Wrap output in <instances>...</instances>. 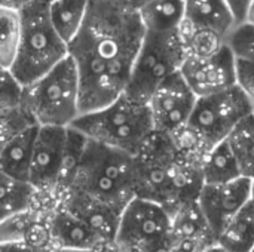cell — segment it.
<instances>
[{"label": "cell", "instance_id": "35", "mask_svg": "<svg viewBox=\"0 0 254 252\" xmlns=\"http://www.w3.org/2000/svg\"><path fill=\"white\" fill-rule=\"evenodd\" d=\"M0 252H51V250H40V248L30 247L24 242H18V244L0 245Z\"/></svg>", "mask_w": 254, "mask_h": 252}, {"label": "cell", "instance_id": "14", "mask_svg": "<svg viewBox=\"0 0 254 252\" xmlns=\"http://www.w3.org/2000/svg\"><path fill=\"white\" fill-rule=\"evenodd\" d=\"M170 252H204L216 244L198 201L179 205L170 212Z\"/></svg>", "mask_w": 254, "mask_h": 252}, {"label": "cell", "instance_id": "29", "mask_svg": "<svg viewBox=\"0 0 254 252\" xmlns=\"http://www.w3.org/2000/svg\"><path fill=\"white\" fill-rule=\"evenodd\" d=\"M39 212L33 208L18 212L0 223V245L25 242L33 224L39 218Z\"/></svg>", "mask_w": 254, "mask_h": 252}, {"label": "cell", "instance_id": "13", "mask_svg": "<svg viewBox=\"0 0 254 252\" xmlns=\"http://www.w3.org/2000/svg\"><path fill=\"white\" fill-rule=\"evenodd\" d=\"M250 201L252 180L246 177L226 184H204L198 196V205L214 238Z\"/></svg>", "mask_w": 254, "mask_h": 252}, {"label": "cell", "instance_id": "12", "mask_svg": "<svg viewBox=\"0 0 254 252\" xmlns=\"http://www.w3.org/2000/svg\"><path fill=\"white\" fill-rule=\"evenodd\" d=\"M67 128L39 126L34 141L28 184L36 193H57L63 171Z\"/></svg>", "mask_w": 254, "mask_h": 252}, {"label": "cell", "instance_id": "8", "mask_svg": "<svg viewBox=\"0 0 254 252\" xmlns=\"http://www.w3.org/2000/svg\"><path fill=\"white\" fill-rule=\"evenodd\" d=\"M170 212L156 202L135 198L121 214L115 247L121 252H170Z\"/></svg>", "mask_w": 254, "mask_h": 252}, {"label": "cell", "instance_id": "19", "mask_svg": "<svg viewBox=\"0 0 254 252\" xmlns=\"http://www.w3.org/2000/svg\"><path fill=\"white\" fill-rule=\"evenodd\" d=\"M146 31L173 33L179 31L185 21V0H150L138 12Z\"/></svg>", "mask_w": 254, "mask_h": 252}, {"label": "cell", "instance_id": "39", "mask_svg": "<svg viewBox=\"0 0 254 252\" xmlns=\"http://www.w3.org/2000/svg\"><path fill=\"white\" fill-rule=\"evenodd\" d=\"M208 252H235V251H228V250H223V248H220L217 244H213L208 250H207Z\"/></svg>", "mask_w": 254, "mask_h": 252}, {"label": "cell", "instance_id": "2", "mask_svg": "<svg viewBox=\"0 0 254 252\" xmlns=\"http://www.w3.org/2000/svg\"><path fill=\"white\" fill-rule=\"evenodd\" d=\"M137 198L159 203L168 212L198 201L204 186L202 165L182 156L170 137L153 132L134 156Z\"/></svg>", "mask_w": 254, "mask_h": 252}, {"label": "cell", "instance_id": "9", "mask_svg": "<svg viewBox=\"0 0 254 252\" xmlns=\"http://www.w3.org/2000/svg\"><path fill=\"white\" fill-rule=\"evenodd\" d=\"M253 113V104L235 85L225 92L198 98L188 126L211 150L226 141L237 125Z\"/></svg>", "mask_w": 254, "mask_h": 252}, {"label": "cell", "instance_id": "6", "mask_svg": "<svg viewBox=\"0 0 254 252\" xmlns=\"http://www.w3.org/2000/svg\"><path fill=\"white\" fill-rule=\"evenodd\" d=\"M21 108L37 126L68 128L80 114L79 77L70 56L22 89Z\"/></svg>", "mask_w": 254, "mask_h": 252}, {"label": "cell", "instance_id": "41", "mask_svg": "<svg viewBox=\"0 0 254 252\" xmlns=\"http://www.w3.org/2000/svg\"><path fill=\"white\" fill-rule=\"evenodd\" d=\"M252 202H254V178L252 180Z\"/></svg>", "mask_w": 254, "mask_h": 252}, {"label": "cell", "instance_id": "45", "mask_svg": "<svg viewBox=\"0 0 254 252\" xmlns=\"http://www.w3.org/2000/svg\"><path fill=\"white\" fill-rule=\"evenodd\" d=\"M253 203H254V202H253Z\"/></svg>", "mask_w": 254, "mask_h": 252}, {"label": "cell", "instance_id": "22", "mask_svg": "<svg viewBox=\"0 0 254 252\" xmlns=\"http://www.w3.org/2000/svg\"><path fill=\"white\" fill-rule=\"evenodd\" d=\"M243 174L226 141L214 146L202 162L204 184H226L241 178Z\"/></svg>", "mask_w": 254, "mask_h": 252}, {"label": "cell", "instance_id": "21", "mask_svg": "<svg viewBox=\"0 0 254 252\" xmlns=\"http://www.w3.org/2000/svg\"><path fill=\"white\" fill-rule=\"evenodd\" d=\"M216 244L228 251L250 252L254 245V203L250 201L217 235Z\"/></svg>", "mask_w": 254, "mask_h": 252}, {"label": "cell", "instance_id": "30", "mask_svg": "<svg viewBox=\"0 0 254 252\" xmlns=\"http://www.w3.org/2000/svg\"><path fill=\"white\" fill-rule=\"evenodd\" d=\"M30 125L34 123L21 107L9 111H0V151L19 131Z\"/></svg>", "mask_w": 254, "mask_h": 252}, {"label": "cell", "instance_id": "28", "mask_svg": "<svg viewBox=\"0 0 254 252\" xmlns=\"http://www.w3.org/2000/svg\"><path fill=\"white\" fill-rule=\"evenodd\" d=\"M225 46L235 61L254 64V25L244 21L235 24L225 37Z\"/></svg>", "mask_w": 254, "mask_h": 252}, {"label": "cell", "instance_id": "27", "mask_svg": "<svg viewBox=\"0 0 254 252\" xmlns=\"http://www.w3.org/2000/svg\"><path fill=\"white\" fill-rule=\"evenodd\" d=\"M86 146V137H83L80 132H77L73 128H67V141H65V151H64V162H63V171L58 186V195L61 196L68 190L71 186V181L74 178V174L77 171L80 157L83 154Z\"/></svg>", "mask_w": 254, "mask_h": 252}, {"label": "cell", "instance_id": "26", "mask_svg": "<svg viewBox=\"0 0 254 252\" xmlns=\"http://www.w3.org/2000/svg\"><path fill=\"white\" fill-rule=\"evenodd\" d=\"M21 40V13L0 6V68L9 70Z\"/></svg>", "mask_w": 254, "mask_h": 252}, {"label": "cell", "instance_id": "16", "mask_svg": "<svg viewBox=\"0 0 254 252\" xmlns=\"http://www.w3.org/2000/svg\"><path fill=\"white\" fill-rule=\"evenodd\" d=\"M52 248H74L98 251L104 244L98 236L74 214L57 205L54 212L48 218Z\"/></svg>", "mask_w": 254, "mask_h": 252}, {"label": "cell", "instance_id": "23", "mask_svg": "<svg viewBox=\"0 0 254 252\" xmlns=\"http://www.w3.org/2000/svg\"><path fill=\"white\" fill-rule=\"evenodd\" d=\"M179 37L186 58H202L216 53L225 46V37L219 33L183 21L179 28Z\"/></svg>", "mask_w": 254, "mask_h": 252}, {"label": "cell", "instance_id": "11", "mask_svg": "<svg viewBox=\"0 0 254 252\" xmlns=\"http://www.w3.org/2000/svg\"><path fill=\"white\" fill-rule=\"evenodd\" d=\"M180 74L196 98L211 97L237 85V61L231 50L223 46L208 56L186 58Z\"/></svg>", "mask_w": 254, "mask_h": 252}, {"label": "cell", "instance_id": "1", "mask_svg": "<svg viewBox=\"0 0 254 252\" xmlns=\"http://www.w3.org/2000/svg\"><path fill=\"white\" fill-rule=\"evenodd\" d=\"M144 34L138 13L106 0H89L83 25L68 43L79 77L80 114L100 110L125 94Z\"/></svg>", "mask_w": 254, "mask_h": 252}, {"label": "cell", "instance_id": "5", "mask_svg": "<svg viewBox=\"0 0 254 252\" xmlns=\"http://www.w3.org/2000/svg\"><path fill=\"white\" fill-rule=\"evenodd\" d=\"M21 40L9 71L25 88L68 56V45L54 30L48 6L33 0L21 12Z\"/></svg>", "mask_w": 254, "mask_h": 252}, {"label": "cell", "instance_id": "34", "mask_svg": "<svg viewBox=\"0 0 254 252\" xmlns=\"http://www.w3.org/2000/svg\"><path fill=\"white\" fill-rule=\"evenodd\" d=\"M107 3H110L112 6L125 10V12H132V13H138L144 4H147L150 0H106Z\"/></svg>", "mask_w": 254, "mask_h": 252}, {"label": "cell", "instance_id": "24", "mask_svg": "<svg viewBox=\"0 0 254 252\" xmlns=\"http://www.w3.org/2000/svg\"><path fill=\"white\" fill-rule=\"evenodd\" d=\"M36 190L0 171V223L6 218L33 208Z\"/></svg>", "mask_w": 254, "mask_h": 252}, {"label": "cell", "instance_id": "38", "mask_svg": "<svg viewBox=\"0 0 254 252\" xmlns=\"http://www.w3.org/2000/svg\"><path fill=\"white\" fill-rule=\"evenodd\" d=\"M246 21L254 25V0H253V3H252V6H250V9H249V13H247Z\"/></svg>", "mask_w": 254, "mask_h": 252}, {"label": "cell", "instance_id": "32", "mask_svg": "<svg viewBox=\"0 0 254 252\" xmlns=\"http://www.w3.org/2000/svg\"><path fill=\"white\" fill-rule=\"evenodd\" d=\"M237 86L246 94L254 107V64L237 61Z\"/></svg>", "mask_w": 254, "mask_h": 252}, {"label": "cell", "instance_id": "33", "mask_svg": "<svg viewBox=\"0 0 254 252\" xmlns=\"http://www.w3.org/2000/svg\"><path fill=\"white\" fill-rule=\"evenodd\" d=\"M225 3L228 4V7L231 9L235 22H244L249 13V9L253 3V0H225Z\"/></svg>", "mask_w": 254, "mask_h": 252}, {"label": "cell", "instance_id": "43", "mask_svg": "<svg viewBox=\"0 0 254 252\" xmlns=\"http://www.w3.org/2000/svg\"><path fill=\"white\" fill-rule=\"evenodd\" d=\"M204 252H208V251H207V250H205V251H204Z\"/></svg>", "mask_w": 254, "mask_h": 252}, {"label": "cell", "instance_id": "20", "mask_svg": "<svg viewBox=\"0 0 254 252\" xmlns=\"http://www.w3.org/2000/svg\"><path fill=\"white\" fill-rule=\"evenodd\" d=\"M88 6L89 0H55L48 6L49 21L67 45L82 28Z\"/></svg>", "mask_w": 254, "mask_h": 252}, {"label": "cell", "instance_id": "3", "mask_svg": "<svg viewBox=\"0 0 254 252\" xmlns=\"http://www.w3.org/2000/svg\"><path fill=\"white\" fill-rule=\"evenodd\" d=\"M67 192L82 193L122 214L137 198L134 156L86 138L83 154Z\"/></svg>", "mask_w": 254, "mask_h": 252}, {"label": "cell", "instance_id": "15", "mask_svg": "<svg viewBox=\"0 0 254 252\" xmlns=\"http://www.w3.org/2000/svg\"><path fill=\"white\" fill-rule=\"evenodd\" d=\"M60 198L58 205L80 218L104 245L115 242L121 212L77 192H65Z\"/></svg>", "mask_w": 254, "mask_h": 252}, {"label": "cell", "instance_id": "7", "mask_svg": "<svg viewBox=\"0 0 254 252\" xmlns=\"http://www.w3.org/2000/svg\"><path fill=\"white\" fill-rule=\"evenodd\" d=\"M186 59L179 31H146L134 62L125 95L147 102L152 94L171 76L177 74Z\"/></svg>", "mask_w": 254, "mask_h": 252}, {"label": "cell", "instance_id": "4", "mask_svg": "<svg viewBox=\"0 0 254 252\" xmlns=\"http://www.w3.org/2000/svg\"><path fill=\"white\" fill-rule=\"evenodd\" d=\"M88 140L135 156L155 132L147 102L121 95L112 104L85 114L68 126Z\"/></svg>", "mask_w": 254, "mask_h": 252}, {"label": "cell", "instance_id": "44", "mask_svg": "<svg viewBox=\"0 0 254 252\" xmlns=\"http://www.w3.org/2000/svg\"><path fill=\"white\" fill-rule=\"evenodd\" d=\"M0 70H3V68H0Z\"/></svg>", "mask_w": 254, "mask_h": 252}, {"label": "cell", "instance_id": "40", "mask_svg": "<svg viewBox=\"0 0 254 252\" xmlns=\"http://www.w3.org/2000/svg\"><path fill=\"white\" fill-rule=\"evenodd\" d=\"M36 1H39V3H42V4H46V6H49L52 1H55V0H36Z\"/></svg>", "mask_w": 254, "mask_h": 252}, {"label": "cell", "instance_id": "42", "mask_svg": "<svg viewBox=\"0 0 254 252\" xmlns=\"http://www.w3.org/2000/svg\"><path fill=\"white\" fill-rule=\"evenodd\" d=\"M250 252H254V245H253V248H252V250H250Z\"/></svg>", "mask_w": 254, "mask_h": 252}, {"label": "cell", "instance_id": "18", "mask_svg": "<svg viewBox=\"0 0 254 252\" xmlns=\"http://www.w3.org/2000/svg\"><path fill=\"white\" fill-rule=\"evenodd\" d=\"M185 4L186 21L210 28L223 37H226L231 28L237 24L225 0H185Z\"/></svg>", "mask_w": 254, "mask_h": 252}, {"label": "cell", "instance_id": "10", "mask_svg": "<svg viewBox=\"0 0 254 252\" xmlns=\"http://www.w3.org/2000/svg\"><path fill=\"white\" fill-rule=\"evenodd\" d=\"M196 101V95L180 71L167 79L147 101L155 132L170 137L185 128L190 120Z\"/></svg>", "mask_w": 254, "mask_h": 252}, {"label": "cell", "instance_id": "36", "mask_svg": "<svg viewBox=\"0 0 254 252\" xmlns=\"http://www.w3.org/2000/svg\"><path fill=\"white\" fill-rule=\"evenodd\" d=\"M31 1L33 0H0V6H4V7H9V9H13V10L21 12Z\"/></svg>", "mask_w": 254, "mask_h": 252}, {"label": "cell", "instance_id": "17", "mask_svg": "<svg viewBox=\"0 0 254 252\" xmlns=\"http://www.w3.org/2000/svg\"><path fill=\"white\" fill-rule=\"evenodd\" d=\"M39 126L30 125L19 131L0 151V171L6 175L28 183L34 141Z\"/></svg>", "mask_w": 254, "mask_h": 252}, {"label": "cell", "instance_id": "37", "mask_svg": "<svg viewBox=\"0 0 254 252\" xmlns=\"http://www.w3.org/2000/svg\"><path fill=\"white\" fill-rule=\"evenodd\" d=\"M51 252H97L89 250H74V248H52Z\"/></svg>", "mask_w": 254, "mask_h": 252}, {"label": "cell", "instance_id": "31", "mask_svg": "<svg viewBox=\"0 0 254 252\" xmlns=\"http://www.w3.org/2000/svg\"><path fill=\"white\" fill-rule=\"evenodd\" d=\"M22 89L9 70H0V111L19 108Z\"/></svg>", "mask_w": 254, "mask_h": 252}, {"label": "cell", "instance_id": "25", "mask_svg": "<svg viewBox=\"0 0 254 252\" xmlns=\"http://www.w3.org/2000/svg\"><path fill=\"white\" fill-rule=\"evenodd\" d=\"M243 177L254 178V113L241 120L226 140Z\"/></svg>", "mask_w": 254, "mask_h": 252}]
</instances>
